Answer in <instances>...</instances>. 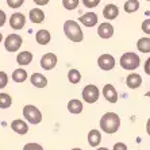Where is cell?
I'll list each match as a JSON object with an SVG mask.
<instances>
[{
	"label": "cell",
	"instance_id": "cell-1",
	"mask_svg": "<svg viewBox=\"0 0 150 150\" xmlns=\"http://www.w3.org/2000/svg\"><path fill=\"white\" fill-rule=\"evenodd\" d=\"M120 127V118L115 112H105L100 119V129L105 134H115Z\"/></svg>",
	"mask_w": 150,
	"mask_h": 150
},
{
	"label": "cell",
	"instance_id": "cell-2",
	"mask_svg": "<svg viewBox=\"0 0 150 150\" xmlns=\"http://www.w3.org/2000/svg\"><path fill=\"white\" fill-rule=\"evenodd\" d=\"M64 34L69 41L74 43H80L84 39V33L81 30L79 22L74 21H67L64 23Z\"/></svg>",
	"mask_w": 150,
	"mask_h": 150
},
{
	"label": "cell",
	"instance_id": "cell-3",
	"mask_svg": "<svg viewBox=\"0 0 150 150\" xmlns=\"http://www.w3.org/2000/svg\"><path fill=\"white\" fill-rule=\"evenodd\" d=\"M119 64H120V67L126 70H135L137 68L139 67L141 64V58L138 54L133 52H129V53H125L120 59H119Z\"/></svg>",
	"mask_w": 150,
	"mask_h": 150
},
{
	"label": "cell",
	"instance_id": "cell-4",
	"mask_svg": "<svg viewBox=\"0 0 150 150\" xmlns=\"http://www.w3.org/2000/svg\"><path fill=\"white\" fill-rule=\"evenodd\" d=\"M23 118L27 120L30 125H39L42 122V112L38 107L33 104H26L23 107Z\"/></svg>",
	"mask_w": 150,
	"mask_h": 150
},
{
	"label": "cell",
	"instance_id": "cell-5",
	"mask_svg": "<svg viewBox=\"0 0 150 150\" xmlns=\"http://www.w3.org/2000/svg\"><path fill=\"white\" fill-rule=\"evenodd\" d=\"M23 45V38L16 33L7 35L4 39V49L7 50L8 53H16L18 50L21 49V46Z\"/></svg>",
	"mask_w": 150,
	"mask_h": 150
},
{
	"label": "cell",
	"instance_id": "cell-6",
	"mask_svg": "<svg viewBox=\"0 0 150 150\" xmlns=\"http://www.w3.org/2000/svg\"><path fill=\"white\" fill-rule=\"evenodd\" d=\"M99 95H100L99 88L93 84H89L83 89V100L88 104H93L99 100Z\"/></svg>",
	"mask_w": 150,
	"mask_h": 150
},
{
	"label": "cell",
	"instance_id": "cell-7",
	"mask_svg": "<svg viewBox=\"0 0 150 150\" xmlns=\"http://www.w3.org/2000/svg\"><path fill=\"white\" fill-rule=\"evenodd\" d=\"M57 62H58V58L54 53H46L43 54L39 61V65H41L42 69L45 70H53L57 67Z\"/></svg>",
	"mask_w": 150,
	"mask_h": 150
},
{
	"label": "cell",
	"instance_id": "cell-8",
	"mask_svg": "<svg viewBox=\"0 0 150 150\" xmlns=\"http://www.w3.org/2000/svg\"><path fill=\"white\" fill-rule=\"evenodd\" d=\"M98 65L101 70L108 72V70H112L115 68V58H114V56L107 54V53H105V54H101L98 58Z\"/></svg>",
	"mask_w": 150,
	"mask_h": 150
},
{
	"label": "cell",
	"instance_id": "cell-9",
	"mask_svg": "<svg viewBox=\"0 0 150 150\" xmlns=\"http://www.w3.org/2000/svg\"><path fill=\"white\" fill-rule=\"evenodd\" d=\"M26 25V16L22 12H14L10 16V26L12 30H22Z\"/></svg>",
	"mask_w": 150,
	"mask_h": 150
},
{
	"label": "cell",
	"instance_id": "cell-10",
	"mask_svg": "<svg viewBox=\"0 0 150 150\" xmlns=\"http://www.w3.org/2000/svg\"><path fill=\"white\" fill-rule=\"evenodd\" d=\"M98 35L101 39H110L114 35V26L110 22L100 23L98 27Z\"/></svg>",
	"mask_w": 150,
	"mask_h": 150
},
{
	"label": "cell",
	"instance_id": "cell-11",
	"mask_svg": "<svg viewBox=\"0 0 150 150\" xmlns=\"http://www.w3.org/2000/svg\"><path fill=\"white\" fill-rule=\"evenodd\" d=\"M103 96L108 103H112V104L118 101V92H116L115 87L112 84H105L103 87Z\"/></svg>",
	"mask_w": 150,
	"mask_h": 150
},
{
	"label": "cell",
	"instance_id": "cell-12",
	"mask_svg": "<svg viewBox=\"0 0 150 150\" xmlns=\"http://www.w3.org/2000/svg\"><path fill=\"white\" fill-rule=\"evenodd\" d=\"M11 130H14V133L19 135H25L28 133V125L23 119H15L11 122Z\"/></svg>",
	"mask_w": 150,
	"mask_h": 150
},
{
	"label": "cell",
	"instance_id": "cell-13",
	"mask_svg": "<svg viewBox=\"0 0 150 150\" xmlns=\"http://www.w3.org/2000/svg\"><path fill=\"white\" fill-rule=\"evenodd\" d=\"M79 22H80L81 25L85 26V27H93L98 23V15L95 14V12H92V11H89L87 14L81 15L79 18Z\"/></svg>",
	"mask_w": 150,
	"mask_h": 150
},
{
	"label": "cell",
	"instance_id": "cell-14",
	"mask_svg": "<svg viewBox=\"0 0 150 150\" xmlns=\"http://www.w3.org/2000/svg\"><path fill=\"white\" fill-rule=\"evenodd\" d=\"M30 83L34 85L35 88H46L47 87V79L46 76H43L42 73H38L35 72L30 76Z\"/></svg>",
	"mask_w": 150,
	"mask_h": 150
},
{
	"label": "cell",
	"instance_id": "cell-15",
	"mask_svg": "<svg viewBox=\"0 0 150 150\" xmlns=\"http://www.w3.org/2000/svg\"><path fill=\"white\" fill-rule=\"evenodd\" d=\"M35 41H37V43H39V45H42V46L50 43V41H52V35H50L49 30H45V28L38 30V31L35 33Z\"/></svg>",
	"mask_w": 150,
	"mask_h": 150
},
{
	"label": "cell",
	"instance_id": "cell-16",
	"mask_svg": "<svg viewBox=\"0 0 150 150\" xmlns=\"http://www.w3.org/2000/svg\"><path fill=\"white\" fill-rule=\"evenodd\" d=\"M119 15V8L115 4H107L104 8H103V16L107 19V21H114L116 19Z\"/></svg>",
	"mask_w": 150,
	"mask_h": 150
},
{
	"label": "cell",
	"instance_id": "cell-17",
	"mask_svg": "<svg viewBox=\"0 0 150 150\" xmlns=\"http://www.w3.org/2000/svg\"><path fill=\"white\" fill-rule=\"evenodd\" d=\"M28 18H30V21L35 25H39L42 22L45 21V12L41 10V8H31V10L28 11Z\"/></svg>",
	"mask_w": 150,
	"mask_h": 150
},
{
	"label": "cell",
	"instance_id": "cell-18",
	"mask_svg": "<svg viewBox=\"0 0 150 150\" xmlns=\"http://www.w3.org/2000/svg\"><path fill=\"white\" fill-rule=\"evenodd\" d=\"M68 111L73 115H77V114H81L84 110V105H83V101L79 100V99H72V100L68 101V105H67Z\"/></svg>",
	"mask_w": 150,
	"mask_h": 150
},
{
	"label": "cell",
	"instance_id": "cell-19",
	"mask_svg": "<svg viewBox=\"0 0 150 150\" xmlns=\"http://www.w3.org/2000/svg\"><path fill=\"white\" fill-rule=\"evenodd\" d=\"M11 79H12L14 83L22 84V83H25V81L28 79V73H27V70L23 69V68H18V69H15L14 72H12Z\"/></svg>",
	"mask_w": 150,
	"mask_h": 150
},
{
	"label": "cell",
	"instance_id": "cell-20",
	"mask_svg": "<svg viewBox=\"0 0 150 150\" xmlns=\"http://www.w3.org/2000/svg\"><path fill=\"white\" fill-rule=\"evenodd\" d=\"M126 84H127V87L131 88V89H137V88L141 87V84H142V77L138 73H131L126 79Z\"/></svg>",
	"mask_w": 150,
	"mask_h": 150
},
{
	"label": "cell",
	"instance_id": "cell-21",
	"mask_svg": "<svg viewBox=\"0 0 150 150\" xmlns=\"http://www.w3.org/2000/svg\"><path fill=\"white\" fill-rule=\"evenodd\" d=\"M33 58H34V57H33V53L25 50V52H21L16 56V62H18V65H21V67H26L28 64H31Z\"/></svg>",
	"mask_w": 150,
	"mask_h": 150
},
{
	"label": "cell",
	"instance_id": "cell-22",
	"mask_svg": "<svg viewBox=\"0 0 150 150\" xmlns=\"http://www.w3.org/2000/svg\"><path fill=\"white\" fill-rule=\"evenodd\" d=\"M101 142V134L99 130H91L89 133H88V143H89V146L92 147H96L99 146Z\"/></svg>",
	"mask_w": 150,
	"mask_h": 150
},
{
	"label": "cell",
	"instance_id": "cell-23",
	"mask_svg": "<svg viewBox=\"0 0 150 150\" xmlns=\"http://www.w3.org/2000/svg\"><path fill=\"white\" fill-rule=\"evenodd\" d=\"M12 105V98L6 92H0V108L6 110Z\"/></svg>",
	"mask_w": 150,
	"mask_h": 150
},
{
	"label": "cell",
	"instance_id": "cell-24",
	"mask_svg": "<svg viewBox=\"0 0 150 150\" xmlns=\"http://www.w3.org/2000/svg\"><path fill=\"white\" fill-rule=\"evenodd\" d=\"M137 47L141 53H150V38H139L137 42Z\"/></svg>",
	"mask_w": 150,
	"mask_h": 150
},
{
	"label": "cell",
	"instance_id": "cell-25",
	"mask_svg": "<svg viewBox=\"0 0 150 150\" xmlns=\"http://www.w3.org/2000/svg\"><path fill=\"white\" fill-rule=\"evenodd\" d=\"M139 8V1L138 0H127L125 3V11L127 14H133Z\"/></svg>",
	"mask_w": 150,
	"mask_h": 150
},
{
	"label": "cell",
	"instance_id": "cell-26",
	"mask_svg": "<svg viewBox=\"0 0 150 150\" xmlns=\"http://www.w3.org/2000/svg\"><path fill=\"white\" fill-rule=\"evenodd\" d=\"M68 80H69L70 84H79L81 81V73L77 69H70L68 72Z\"/></svg>",
	"mask_w": 150,
	"mask_h": 150
},
{
	"label": "cell",
	"instance_id": "cell-27",
	"mask_svg": "<svg viewBox=\"0 0 150 150\" xmlns=\"http://www.w3.org/2000/svg\"><path fill=\"white\" fill-rule=\"evenodd\" d=\"M79 3H80V0H62V6L65 10L68 11H73L79 7Z\"/></svg>",
	"mask_w": 150,
	"mask_h": 150
},
{
	"label": "cell",
	"instance_id": "cell-28",
	"mask_svg": "<svg viewBox=\"0 0 150 150\" xmlns=\"http://www.w3.org/2000/svg\"><path fill=\"white\" fill-rule=\"evenodd\" d=\"M25 3V0H7V6L12 10H18V8H21Z\"/></svg>",
	"mask_w": 150,
	"mask_h": 150
},
{
	"label": "cell",
	"instance_id": "cell-29",
	"mask_svg": "<svg viewBox=\"0 0 150 150\" xmlns=\"http://www.w3.org/2000/svg\"><path fill=\"white\" fill-rule=\"evenodd\" d=\"M8 84V74L4 70H0V89H4Z\"/></svg>",
	"mask_w": 150,
	"mask_h": 150
},
{
	"label": "cell",
	"instance_id": "cell-30",
	"mask_svg": "<svg viewBox=\"0 0 150 150\" xmlns=\"http://www.w3.org/2000/svg\"><path fill=\"white\" fill-rule=\"evenodd\" d=\"M23 150H43V146L39 145V143L30 142V143H26L25 146H23Z\"/></svg>",
	"mask_w": 150,
	"mask_h": 150
},
{
	"label": "cell",
	"instance_id": "cell-31",
	"mask_svg": "<svg viewBox=\"0 0 150 150\" xmlns=\"http://www.w3.org/2000/svg\"><path fill=\"white\" fill-rule=\"evenodd\" d=\"M100 1L101 0H83V4H84V7H87V8H95L100 4Z\"/></svg>",
	"mask_w": 150,
	"mask_h": 150
},
{
	"label": "cell",
	"instance_id": "cell-32",
	"mask_svg": "<svg viewBox=\"0 0 150 150\" xmlns=\"http://www.w3.org/2000/svg\"><path fill=\"white\" fill-rule=\"evenodd\" d=\"M142 31L145 33V34L150 35V19H146V21H143L142 22Z\"/></svg>",
	"mask_w": 150,
	"mask_h": 150
},
{
	"label": "cell",
	"instance_id": "cell-33",
	"mask_svg": "<svg viewBox=\"0 0 150 150\" xmlns=\"http://www.w3.org/2000/svg\"><path fill=\"white\" fill-rule=\"evenodd\" d=\"M6 22H7V15L3 10H0V27H3L6 25Z\"/></svg>",
	"mask_w": 150,
	"mask_h": 150
},
{
	"label": "cell",
	"instance_id": "cell-34",
	"mask_svg": "<svg viewBox=\"0 0 150 150\" xmlns=\"http://www.w3.org/2000/svg\"><path fill=\"white\" fill-rule=\"evenodd\" d=\"M114 150H127V145L123 142H118L114 145Z\"/></svg>",
	"mask_w": 150,
	"mask_h": 150
},
{
	"label": "cell",
	"instance_id": "cell-35",
	"mask_svg": "<svg viewBox=\"0 0 150 150\" xmlns=\"http://www.w3.org/2000/svg\"><path fill=\"white\" fill-rule=\"evenodd\" d=\"M38 7H43V6H46V4H49V1L50 0H33Z\"/></svg>",
	"mask_w": 150,
	"mask_h": 150
},
{
	"label": "cell",
	"instance_id": "cell-36",
	"mask_svg": "<svg viewBox=\"0 0 150 150\" xmlns=\"http://www.w3.org/2000/svg\"><path fill=\"white\" fill-rule=\"evenodd\" d=\"M145 73L150 76V57L146 59V62H145Z\"/></svg>",
	"mask_w": 150,
	"mask_h": 150
},
{
	"label": "cell",
	"instance_id": "cell-37",
	"mask_svg": "<svg viewBox=\"0 0 150 150\" xmlns=\"http://www.w3.org/2000/svg\"><path fill=\"white\" fill-rule=\"evenodd\" d=\"M146 131L150 137V119H147V122H146Z\"/></svg>",
	"mask_w": 150,
	"mask_h": 150
},
{
	"label": "cell",
	"instance_id": "cell-38",
	"mask_svg": "<svg viewBox=\"0 0 150 150\" xmlns=\"http://www.w3.org/2000/svg\"><path fill=\"white\" fill-rule=\"evenodd\" d=\"M96 150H108V149H107V147H98Z\"/></svg>",
	"mask_w": 150,
	"mask_h": 150
},
{
	"label": "cell",
	"instance_id": "cell-39",
	"mask_svg": "<svg viewBox=\"0 0 150 150\" xmlns=\"http://www.w3.org/2000/svg\"><path fill=\"white\" fill-rule=\"evenodd\" d=\"M1 42H3V34L0 33V43H1Z\"/></svg>",
	"mask_w": 150,
	"mask_h": 150
},
{
	"label": "cell",
	"instance_id": "cell-40",
	"mask_svg": "<svg viewBox=\"0 0 150 150\" xmlns=\"http://www.w3.org/2000/svg\"><path fill=\"white\" fill-rule=\"evenodd\" d=\"M72 150H83V149H80V147H74V149H72Z\"/></svg>",
	"mask_w": 150,
	"mask_h": 150
},
{
	"label": "cell",
	"instance_id": "cell-41",
	"mask_svg": "<svg viewBox=\"0 0 150 150\" xmlns=\"http://www.w3.org/2000/svg\"><path fill=\"white\" fill-rule=\"evenodd\" d=\"M146 96H147V98H150V91H149V92H147V93H146Z\"/></svg>",
	"mask_w": 150,
	"mask_h": 150
},
{
	"label": "cell",
	"instance_id": "cell-42",
	"mask_svg": "<svg viewBox=\"0 0 150 150\" xmlns=\"http://www.w3.org/2000/svg\"><path fill=\"white\" fill-rule=\"evenodd\" d=\"M147 1H150V0H147Z\"/></svg>",
	"mask_w": 150,
	"mask_h": 150
}]
</instances>
